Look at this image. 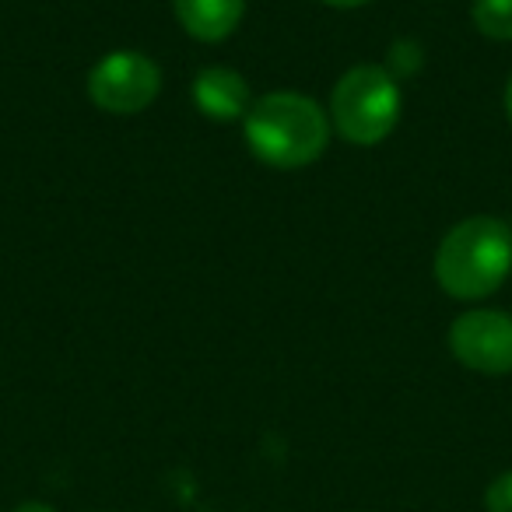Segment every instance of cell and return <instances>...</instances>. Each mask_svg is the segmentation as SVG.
Returning a JSON list of instances; mask_svg holds the SVG:
<instances>
[{
	"mask_svg": "<svg viewBox=\"0 0 512 512\" xmlns=\"http://www.w3.org/2000/svg\"><path fill=\"white\" fill-rule=\"evenodd\" d=\"M404 92L383 64H355L330 92V127L355 148H376L397 130Z\"/></svg>",
	"mask_w": 512,
	"mask_h": 512,
	"instance_id": "3957f363",
	"label": "cell"
},
{
	"mask_svg": "<svg viewBox=\"0 0 512 512\" xmlns=\"http://www.w3.org/2000/svg\"><path fill=\"white\" fill-rule=\"evenodd\" d=\"M484 509L488 512H512V470L498 474L484 491Z\"/></svg>",
	"mask_w": 512,
	"mask_h": 512,
	"instance_id": "30bf717a",
	"label": "cell"
},
{
	"mask_svg": "<svg viewBox=\"0 0 512 512\" xmlns=\"http://www.w3.org/2000/svg\"><path fill=\"white\" fill-rule=\"evenodd\" d=\"M505 116H509V123H512V74H509V81H505Z\"/></svg>",
	"mask_w": 512,
	"mask_h": 512,
	"instance_id": "4fadbf2b",
	"label": "cell"
},
{
	"mask_svg": "<svg viewBox=\"0 0 512 512\" xmlns=\"http://www.w3.org/2000/svg\"><path fill=\"white\" fill-rule=\"evenodd\" d=\"M470 22L481 36L495 43H512V0H474Z\"/></svg>",
	"mask_w": 512,
	"mask_h": 512,
	"instance_id": "ba28073f",
	"label": "cell"
},
{
	"mask_svg": "<svg viewBox=\"0 0 512 512\" xmlns=\"http://www.w3.org/2000/svg\"><path fill=\"white\" fill-rule=\"evenodd\" d=\"M320 4H327V8H337V11H355V8H365V4H372V0H320Z\"/></svg>",
	"mask_w": 512,
	"mask_h": 512,
	"instance_id": "8fae6325",
	"label": "cell"
},
{
	"mask_svg": "<svg viewBox=\"0 0 512 512\" xmlns=\"http://www.w3.org/2000/svg\"><path fill=\"white\" fill-rule=\"evenodd\" d=\"M88 99L109 116H137L162 92V67L141 50H113L88 71Z\"/></svg>",
	"mask_w": 512,
	"mask_h": 512,
	"instance_id": "277c9868",
	"label": "cell"
},
{
	"mask_svg": "<svg viewBox=\"0 0 512 512\" xmlns=\"http://www.w3.org/2000/svg\"><path fill=\"white\" fill-rule=\"evenodd\" d=\"M190 99L197 106V113L207 116V120L235 123L253 106V88L235 67L211 64L204 71H197V78L190 85Z\"/></svg>",
	"mask_w": 512,
	"mask_h": 512,
	"instance_id": "8992f818",
	"label": "cell"
},
{
	"mask_svg": "<svg viewBox=\"0 0 512 512\" xmlns=\"http://www.w3.org/2000/svg\"><path fill=\"white\" fill-rule=\"evenodd\" d=\"M179 29L197 43H225L246 15V0H172Z\"/></svg>",
	"mask_w": 512,
	"mask_h": 512,
	"instance_id": "52a82bcc",
	"label": "cell"
},
{
	"mask_svg": "<svg viewBox=\"0 0 512 512\" xmlns=\"http://www.w3.org/2000/svg\"><path fill=\"white\" fill-rule=\"evenodd\" d=\"M15 512H57V509H53L50 502H22Z\"/></svg>",
	"mask_w": 512,
	"mask_h": 512,
	"instance_id": "7c38bea8",
	"label": "cell"
},
{
	"mask_svg": "<svg viewBox=\"0 0 512 512\" xmlns=\"http://www.w3.org/2000/svg\"><path fill=\"white\" fill-rule=\"evenodd\" d=\"M449 351L470 372H512V316L502 309H467L449 323Z\"/></svg>",
	"mask_w": 512,
	"mask_h": 512,
	"instance_id": "5b68a950",
	"label": "cell"
},
{
	"mask_svg": "<svg viewBox=\"0 0 512 512\" xmlns=\"http://www.w3.org/2000/svg\"><path fill=\"white\" fill-rule=\"evenodd\" d=\"M421 64H425V53H421V46L414 43V39H397V43L390 46V67H386V71L397 81L418 74Z\"/></svg>",
	"mask_w": 512,
	"mask_h": 512,
	"instance_id": "9c48e42d",
	"label": "cell"
},
{
	"mask_svg": "<svg viewBox=\"0 0 512 512\" xmlns=\"http://www.w3.org/2000/svg\"><path fill=\"white\" fill-rule=\"evenodd\" d=\"M512 274V228L495 214L463 218L435 249V281L449 299L481 302Z\"/></svg>",
	"mask_w": 512,
	"mask_h": 512,
	"instance_id": "7a4b0ae2",
	"label": "cell"
},
{
	"mask_svg": "<svg viewBox=\"0 0 512 512\" xmlns=\"http://www.w3.org/2000/svg\"><path fill=\"white\" fill-rule=\"evenodd\" d=\"M330 116L316 99L302 92H267L253 99L242 116V137L256 162L267 169L295 172L320 162L330 144Z\"/></svg>",
	"mask_w": 512,
	"mask_h": 512,
	"instance_id": "6da1fadb",
	"label": "cell"
}]
</instances>
